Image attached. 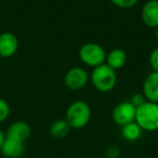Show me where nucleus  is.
Listing matches in <instances>:
<instances>
[{
	"mask_svg": "<svg viewBox=\"0 0 158 158\" xmlns=\"http://www.w3.org/2000/svg\"><path fill=\"white\" fill-rule=\"evenodd\" d=\"M92 86L100 92H110L116 87L117 74L116 70L110 68L107 64H102L93 68L90 75Z\"/></svg>",
	"mask_w": 158,
	"mask_h": 158,
	"instance_id": "1",
	"label": "nucleus"
},
{
	"mask_svg": "<svg viewBox=\"0 0 158 158\" xmlns=\"http://www.w3.org/2000/svg\"><path fill=\"white\" fill-rule=\"evenodd\" d=\"M136 123L143 131L154 132L158 130V103L145 101L136 107L135 119Z\"/></svg>",
	"mask_w": 158,
	"mask_h": 158,
	"instance_id": "2",
	"label": "nucleus"
},
{
	"mask_svg": "<svg viewBox=\"0 0 158 158\" xmlns=\"http://www.w3.org/2000/svg\"><path fill=\"white\" fill-rule=\"evenodd\" d=\"M65 119L72 129H82L90 123V105L81 100L73 102L66 110Z\"/></svg>",
	"mask_w": 158,
	"mask_h": 158,
	"instance_id": "3",
	"label": "nucleus"
},
{
	"mask_svg": "<svg viewBox=\"0 0 158 158\" xmlns=\"http://www.w3.org/2000/svg\"><path fill=\"white\" fill-rule=\"evenodd\" d=\"M106 54L103 47L95 42H87L79 49V59L87 66L93 68L105 63Z\"/></svg>",
	"mask_w": 158,
	"mask_h": 158,
	"instance_id": "4",
	"label": "nucleus"
},
{
	"mask_svg": "<svg viewBox=\"0 0 158 158\" xmlns=\"http://www.w3.org/2000/svg\"><path fill=\"white\" fill-rule=\"evenodd\" d=\"M89 81V74L84 67L75 66L67 70L64 77V84L69 90L77 91L85 88Z\"/></svg>",
	"mask_w": 158,
	"mask_h": 158,
	"instance_id": "5",
	"label": "nucleus"
},
{
	"mask_svg": "<svg viewBox=\"0 0 158 158\" xmlns=\"http://www.w3.org/2000/svg\"><path fill=\"white\" fill-rule=\"evenodd\" d=\"M136 107L130 101L121 102L114 107L112 112V119L116 125L123 126L132 123L135 119Z\"/></svg>",
	"mask_w": 158,
	"mask_h": 158,
	"instance_id": "6",
	"label": "nucleus"
},
{
	"mask_svg": "<svg viewBox=\"0 0 158 158\" xmlns=\"http://www.w3.org/2000/svg\"><path fill=\"white\" fill-rule=\"evenodd\" d=\"M5 133L6 138L25 143L28 140L29 136H31V128L26 121L18 120L14 121L13 123H11Z\"/></svg>",
	"mask_w": 158,
	"mask_h": 158,
	"instance_id": "7",
	"label": "nucleus"
},
{
	"mask_svg": "<svg viewBox=\"0 0 158 158\" xmlns=\"http://www.w3.org/2000/svg\"><path fill=\"white\" fill-rule=\"evenodd\" d=\"M19 49V39L11 31H5L0 34V56L11 57Z\"/></svg>",
	"mask_w": 158,
	"mask_h": 158,
	"instance_id": "8",
	"label": "nucleus"
},
{
	"mask_svg": "<svg viewBox=\"0 0 158 158\" xmlns=\"http://www.w3.org/2000/svg\"><path fill=\"white\" fill-rule=\"evenodd\" d=\"M142 94L146 101L158 103V73L152 72L145 77L142 85Z\"/></svg>",
	"mask_w": 158,
	"mask_h": 158,
	"instance_id": "9",
	"label": "nucleus"
},
{
	"mask_svg": "<svg viewBox=\"0 0 158 158\" xmlns=\"http://www.w3.org/2000/svg\"><path fill=\"white\" fill-rule=\"evenodd\" d=\"M142 21L149 28L158 27V0H148L141 12Z\"/></svg>",
	"mask_w": 158,
	"mask_h": 158,
	"instance_id": "10",
	"label": "nucleus"
},
{
	"mask_svg": "<svg viewBox=\"0 0 158 158\" xmlns=\"http://www.w3.org/2000/svg\"><path fill=\"white\" fill-rule=\"evenodd\" d=\"M0 153L6 158H21L25 153V143L6 138Z\"/></svg>",
	"mask_w": 158,
	"mask_h": 158,
	"instance_id": "11",
	"label": "nucleus"
},
{
	"mask_svg": "<svg viewBox=\"0 0 158 158\" xmlns=\"http://www.w3.org/2000/svg\"><path fill=\"white\" fill-rule=\"evenodd\" d=\"M127 63V53L123 49H113L106 54L105 64H107L114 70L120 69Z\"/></svg>",
	"mask_w": 158,
	"mask_h": 158,
	"instance_id": "12",
	"label": "nucleus"
},
{
	"mask_svg": "<svg viewBox=\"0 0 158 158\" xmlns=\"http://www.w3.org/2000/svg\"><path fill=\"white\" fill-rule=\"evenodd\" d=\"M70 126L66 121V119H57L53 121L50 126V134L54 139H63L69 133Z\"/></svg>",
	"mask_w": 158,
	"mask_h": 158,
	"instance_id": "13",
	"label": "nucleus"
},
{
	"mask_svg": "<svg viewBox=\"0 0 158 158\" xmlns=\"http://www.w3.org/2000/svg\"><path fill=\"white\" fill-rule=\"evenodd\" d=\"M142 131L143 130L135 121H132V123H129L121 127V135L125 140L129 141V142L139 140L142 135Z\"/></svg>",
	"mask_w": 158,
	"mask_h": 158,
	"instance_id": "14",
	"label": "nucleus"
},
{
	"mask_svg": "<svg viewBox=\"0 0 158 158\" xmlns=\"http://www.w3.org/2000/svg\"><path fill=\"white\" fill-rule=\"evenodd\" d=\"M10 115V105L5 99L0 98V123L7 120Z\"/></svg>",
	"mask_w": 158,
	"mask_h": 158,
	"instance_id": "15",
	"label": "nucleus"
},
{
	"mask_svg": "<svg viewBox=\"0 0 158 158\" xmlns=\"http://www.w3.org/2000/svg\"><path fill=\"white\" fill-rule=\"evenodd\" d=\"M110 2L120 9H130L136 6L139 0H110Z\"/></svg>",
	"mask_w": 158,
	"mask_h": 158,
	"instance_id": "16",
	"label": "nucleus"
},
{
	"mask_svg": "<svg viewBox=\"0 0 158 158\" xmlns=\"http://www.w3.org/2000/svg\"><path fill=\"white\" fill-rule=\"evenodd\" d=\"M121 155L120 148L117 145H110V147H107L105 152V157L106 158H119Z\"/></svg>",
	"mask_w": 158,
	"mask_h": 158,
	"instance_id": "17",
	"label": "nucleus"
},
{
	"mask_svg": "<svg viewBox=\"0 0 158 158\" xmlns=\"http://www.w3.org/2000/svg\"><path fill=\"white\" fill-rule=\"evenodd\" d=\"M149 64L154 72L158 73V48L154 49L149 54Z\"/></svg>",
	"mask_w": 158,
	"mask_h": 158,
	"instance_id": "18",
	"label": "nucleus"
},
{
	"mask_svg": "<svg viewBox=\"0 0 158 158\" xmlns=\"http://www.w3.org/2000/svg\"><path fill=\"white\" fill-rule=\"evenodd\" d=\"M145 101H146V99H145L144 95H143L142 93H135V94L132 95L131 101L130 102H131L135 107H138V106H140L141 104L144 103Z\"/></svg>",
	"mask_w": 158,
	"mask_h": 158,
	"instance_id": "19",
	"label": "nucleus"
},
{
	"mask_svg": "<svg viewBox=\"0 0 158 158\" xmlns=\"http://www.w3.org/2000/svg\"><path fill=\"white\" fill-rule=\"evenodd\" d=\"M5 139H6V133L2 131V130L0 129V148H1V146H2L3 141H5Z\"/></svg>",
	"mask_w": 158,
	"mask_h": 158,
	"instance_id": "20",
	"label": "nucleus"
},
{
	"mask_svg": "<svg viewBox=\"0 0 158 158\" xmlns=\"http://www.w3.org/2000/svg\"><path fill=\"white\" fill-rule=\"evenodd\" d=\"M155 38H156V40L158 41V27H156V28H155Z\"/></svg>",
	"mask_w": 158,
	"mask_h": 158,
	"instance_id": "21",
	"label": "nucleus"
}]
</instances>
